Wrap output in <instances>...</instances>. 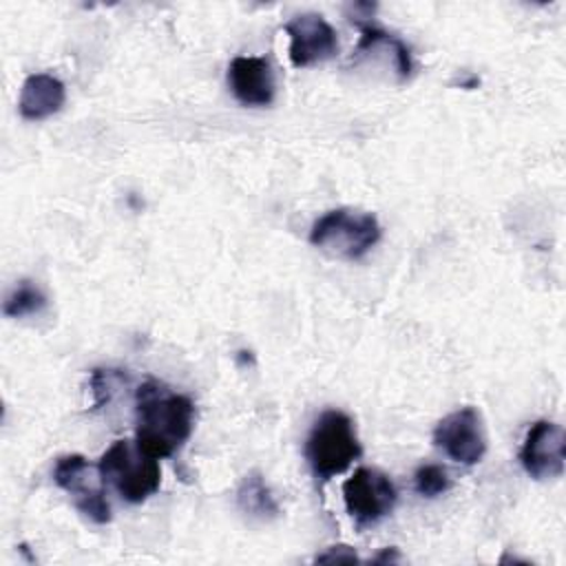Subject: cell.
I'll return each mask as SVG.
<instances>
[{
    "label": "cell",
    "instance_id": "3",
    "mask_svg": "<svg viewBox=\"0 0 566 566\" xmlns=\"http://www.w3.org/2000/svg\"><path fill=\"white\" fill-rule=\"evenodd\" d=\"M382 228L371 212L336 208L318 217L310 230V243L329 256L358 261L378 241Z\"/></svg>",
    "mask_w": 566,
    "mask_h": 566
},
{
    "label": "cell",
    "instance_id": "10",
    "mask_svg": "<svg viewBox=\"0 0 566 566\" xmlns=\"http://www.w3.org/2000/svg\"><path fill=\"white\" fill-rule=\"evenodd\" d=\"M228 86L243 106H270L276 95V80L270 62L259 55H237L228 64Z\"/></svg>",
    "mask_w": 566,
    "mask_h": 566
},
{
    "label": "cell",
    "instance_id": "6",
    "mask_svg": "<svg viewBox=\"0 0 566 566\" xmlns=\"http://www.w3.org/2000/svg\"><path fill=\"white\" fill-rule=\"evenodd\" d=\"M398 500L394 482L378 469L360 467L343 482V502L356 526H371L387 517Z\"/></svg>",
    "mask_w": 566,
    "mask_h": 566
},
{
    "label": "cell",
    "instance_id": "8",
    "mask_svg": "<svg viewBox=\"0 0 566 566\" xmlns=\"http://www.w3.org/2000/svg\"><path fill=\"white\" fill-rule=\"evenodd\" d=\"M566 460V436L562 424L553 420H537L528 427L520 462L533 480H555L564 473Z\"/></svg>",
    "mask_w": 566,
    "mask_h": 566
},
{
    "label": "cell",
    "instance_id": "2",
    "mask_svg": "<svg viewBox=\"0 0 566 566\" xmlns=\"http://www.w3.org/2000/svg\"><path fill=\"white\" fill-rule=\"evenodd\" d=\"M363 455L354 420L340 409H325L305 438V460L316 482L347 471Z\"/></svg>",
    "mask_w": 566,
    "mask_h": 566
},
{
    "label": "cell",
    "instance_id": "5",
    "mask_svg": "<svg viewBox=\"0 0 566 566\" xmlns=\"http://www.w3.org/2000/svg\"><path fill=\"white\" fill-rule=\"evenodd\" d=\"M53 482L69 493L73 506L84 517H88L95 524L111 522V504L106 500L102 473L84 455H60L53 467Z\"/></svg>",
    "mask_w": 566,
    "mask_h": 566
},
{
    "label": "cell",
    "instance_id": "15",
    "mask_svg": "<svg viewBox=\"0 0 566 566\" xmlns=\"http://www.w3.org/2000/svg\"><path fill=\"white\" fill-rule=\"evenodd\" d=\"M413 486L422 497H438L451 489V478L440 464H422L413 473Z\"/></svg>",
    "mask_w": 566,
    "mask_h": 566
},
{
    "label": "cell",
    "instance_id": "17",
    "mask_svg": "<svg viewBox=\"0 0 566 566\" xmlns=\"http://www.w3.org/2000/svg\"><path fill=\"white\" fill-rule=\"evenodd\" d=\"M316 562L318 564H356L358 562V555L352 546L347 544H334L329 546L325 553L316 555Z\"/></svg>",
    "mask_w": 566,
    "mask_h": 566
},
{
    "label": "cell",
    "instance_id": "1",
    "mask_svg": "<svg viewBox=\"0 0 566 566\" xmlns=\"http://www.w3.org/2000/svg\"><path fill=\"white\" fill-rule=\"evenodd\" d=\"M195 405L188 396L148 378L135 391V444L150 458H170L190 438Z\"/></svg>",
    "mask_w": 566,
    "mask_h": 566
},
{
    "label": "cell",
    "instance_id": "16",
    "mask_svg": "<svg viewBox=\"0 0 566 566\" xmlns=\"http://www.w3.org/2000/svg\"><path fill=\"white\" fill-rule=\"evenodd\" d=\"M126 380V374L119 369H93L91 374V387H93V409H99L106 405L113 396V389Z\"/></svg>",
    "mask_w": 566,
    "mask_h": 566
},
{
    "label": "cell",
    "instance_id": "14",
    "mask_svg": "<svg viewBox=\"0 0 566 566\" xmlns=\"http://www.w3.org/2000/svg\"><path fill=\"white\" fill-rule=\"evenodd\" d=\"M46 305H49V298H46L44 290L29 279H22L7 294L4 303H2V314L7 318H24V316L40 314Z\"/></svg>",
    "mask_w": 566,
    "mask_h": 566
},
{
    "label": "cell",
    "instance_id": "11",
    "mask_svg": "<svg viewBox=\"0 0 566 566\" xmlns=\"http://www.w3.org/2000/svg\"><path fill=\"white\" fill-rule=\"evenodd\" d=\"M352 22L360 29V38H358V44L354 49V55H352V64H360L365 60H378L380 53L382 57L391 64V71L396 75L398 82H405L409 80L411 71H413V60H411V51L409 46L387 33L385 29L376 27L371 20H358V18H352Z\"/></svg>",
    "mask_w": 566,
    "mask_h": 566
},
{
    "label": "cell",
    "instance_id": "13",
    "mask_svg": "<svg viewBox=\"0 0 566 566\" xmlns=\"http://www.w3.org/2000/svg\"><path fill=\"white\" fill-rule=\"evenodd\" d=\"M237 506L248 517L256 520H272L281 513V506L276 502V495L263 480L259 471H250L243 475V480L237 486Z\"/></svg>",
    "mask_w": 566,
    "mask_h": 566
},
{
    "label": "cell",
    "instance_id": "18",
    "mask_svg": "<svg viewBox=\"0 0 566 566\" xmlns=\"http://www.w3.org/2000/svg\"><path fill=\"white\" fill-rule=\"evenodd\" d=\"M402 557H400V553H398V548H382L376 557H371V564H391V562H400Z\"/></svg>",
    "mask_w": 566,
    "mask_h": 566
},
{
    "label": "cell",
    "instance_id": "7",
    "mask_svg": "<svg viewBox=\"0 0 566 566\" xmlns=\"http://www.w3.org/2000/svg\"><path fill=\"white\" fill-rule=\"evenodd\" d=\"M433 444L453 462L478 464L486 453V431L480 411L467 405L447 413L433 429Z\"/></svg>",
    "mask_w": 566,
    "mask_h": 566
},
{
    "label": "cell",
    "instance_id": "12",
    "mask_svg": "<svg viewBox=\"0 0 566 566\" xmlns=\"http://www.w3.org/2000/svg\"><path fill=\"white\" fill-rule=\"evenodd\" d=\"M66 102V88L62 80L51 73H31L24 77L18 113L29 122H40L55 115Z\"/></svg>",
    "mask_w": 566,
    "mask_h": 566
},
{
    "label": "cell",
    "instance_id": "9",
    "mask_svg": "<svg viewBox=\"0 0 566 566\" xmlns=\"http://www.w3.org/2000/svg\"><path fill=\"white\" fill-rule=\"evenodd\" d=\"M290 35V62L296 69L321 64L338 53L336 29L321 13H298L285 22Z\"/></svg>",
    "mask_w": 566,
    "mask_h": 566
},
{
    "label": "cell",
    "instance_id": "4",
    "mask_svg": "<svg viewBox=\"0 0 566 566\" xmlns=\"http://www.w3.org/2000/svg\"><path fill=\"white\" fill-rule=\"evenodd\" d=\"M97 469L104 484H108L128 504H142L157 493L161 484L159 462L126 438L115 440L102 453Z\"/></svg>",
    "mask_w": 566,
    "mask_h": 566
}]
</instances>
